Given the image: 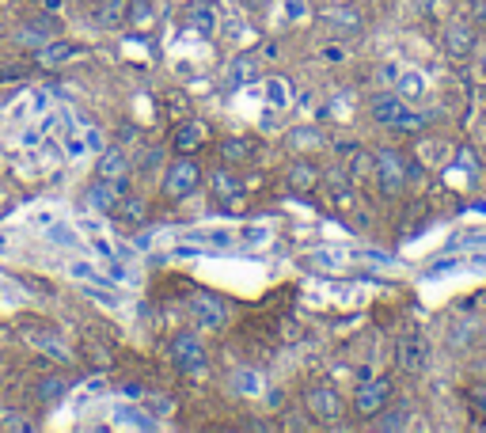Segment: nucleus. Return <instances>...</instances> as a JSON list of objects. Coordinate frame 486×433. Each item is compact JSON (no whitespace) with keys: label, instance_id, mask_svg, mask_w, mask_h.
Segmentation results:
<instances>
[{"label":"nucleus","instance_id":"obj_25","mask_svg":"<svg viewBox=\"0 0 486 433\" xmlns=\"http://www.w3.org/2000/svg\"><path fill=\"white\" fill-rule=\"evenodd\" d=\"M232 384H236V392L243 396H259L263 392V381H259V373H251V369H243L232 376Z\"/></svg>","mask_w":486,"mask_h":433},{"label":"nucleus","instance_id":"obj_10","mask_svg":"<svg viewBox=\"0 0 486 433\" xmlns=\"http://www.w3.org/2000/svg\"><path fill=\"white\" fill-rule=\"evenodd\" d=\"M95 179H107V183H130V156L122 148H103V156L95 164Z\"/></svg>","mask_w":486,"mask_h":433},{"label":"nucleus","instance_id":"obj_29","mask_svg":"<svg viewBox=\"0 0 486 433\" xmlns=\"http://www.w3.org/2000/svg\"><path fill=\"white\" fill-rule=\"evenodd\" d=\"M270 103H274L278 110H281L285 103H289V88H285V80H281V76L270 80Z\"/></svg>","mask_w":486,"mask_h":433},{"label":"nucleus","instance_id":"obj_11","mask_svg":"<svg viewBox=\"0 0 486 433\" xmlns=\"http://www.w3.org/2000/svg\"><path fill=\"white\" fill-rule=\"evenodd\" d=\"M73 58H80V46L61 42V38H50V42H42V46H35V65H42V68H61Z\"/></svg>","mask_w":486,"mask_h":433},{"label":"nucleus","instance_id":"obj_23","mask_svg":"<svg viewBox=\"0 0 486 433\" xmlns=\"http://www.w3.org/2000/svg\"><path fill=\"white\" fill-rule=\"evenodd\" d=\"M395 84H399V95H403V100H422L425 95V80H422V73H414V68H403Z\"/></svg>","mask_w":486,"mask_h":433},{"label":"nucleus","instance_id":"obj_14","mask_svg":"<svg viewBox=\"0 0 486 433\" xmlns=\"http://www.w3.org/2000/svg\"><path fill=\"white\" fill-rule=\"evenodd\" d=\"M53 35H57V16H53V12H42V16H35V23H23L16 31V38L23 42V46L31 42V50L42 46V42H50Z\"/></svg>","mask_w":486,"mask_h":433},{"label":"nucleus","instance_id":"obj_4","mask_svg":"<svg viewBox=\"0 0 486 433\" xmlns=\"http://www.w3.org/2000/svg\"><path fill=\"white\" fill-rule=\"evenodd\" d=\"M373 172H377V183H380V190L388 194V198H395V194L403 190V183H407V164L392 148H380L377 152V156H373Z\"/></svg>","mask_w":486,"mask_h":433},{"label":"nucleus","instance_id":"obj_31","mask_svg":"<svg viewBox=\"0 0 486 433\" xmlns=\"http://www.w3.org/2000/svg\"><path fill=\"white\" fill-rule=\"evenodd\" d=\"M285 16H289V20H304L308 16V0H285Z\"/></svg>","mask_w":486,"mask_h":433},{"label":"nucleus","instance_id":"obj_30","mask_svg":"<svg viewBox=\"0 0 486 433\" xmlns=\"http://www.w3.org/2000/svg\"><path fill=\"white\" fill-rule=\"evenodd\" d=\"M0 429H35V422H31V418H20V411H8L4 418H0Z\"/></svg>","mask_w":486,"mask_h":433},{"label":"nucleus","instance_id":"obj_2","mask_svg":"<svg viewBox=\"0 0 486 433\" xmlns=\"http://www.w3.org/2000/svg\"><path fill=\"white\" fill-rule=\"evenodd\" d=\"M202 187V167L194 156H175L164 167V194L167 198H190V194Z\"/></svg>","mask_w":486,"mask_h":433},{"label":"nucleus","instance_id":"obj_22","mask_svg":"<svg viewBox=\"0 0 486 433\" xmlns=\"http://www.w3.org/2000/svg\"><path fill=\"white\" fill-rule=\"evenodd\" d=\"M95 23L99 27H122L126 23V0H103L95 8Z\"/></svg>","mask_w":486,"mask_h":433},{"label":"nucleus","instance_id":"obj_8","mask_svg":"<svg viewBox=\"0 0 486 433\" xmlns=\"http://www.w3.org/2000/svg\"><path fill=\"white\" fill-rule=\"evenodd\" d=\"M182 23H187L190 31L213 38V35L221 31V12H217L213 0H190V4L182 8Z\"/></svg>","mask_w":486,"mask_h":433},{"label":"nucleus","instance_id":"obj_24","mask_svg":"<svg viewBox=\"0 0 486 433\" xmlns=\"http://www.w3.org/2000/svg\"><path fill=\"white\" fill-rule=\"evenodd\" d=\"M331 202H335L338 209H353V205H357V194H353V187L346 183V175H331Z\"/></svg>","mask_w":486,"mask_h":433},{"label":"nucleus","instance_id":"obj_19","mask_svg":"<svg viewBox=\"0 0 486 433\" xmlns=\"http://www.w3.org/2000/svg\"><path fill=\"white\" fill-rule=\"evenodd\" d=\"M316 187H320V167L308 164V160H296L289 167V190L293 194H308V190H316Z\"/></svg>","mask_w":486,"mask_h":433},{"label":"nucleus","instance_id":"obj_36","mask_svg":"<svg viewBox=\"0 0 486 433\" xmlns=\"http://www.w3.org/2000/svg\"><path fill=\"white\" fill-rule=\"evenodd\" d=\"M335 4H342V0H335Z\"/></svg>","mask_w":486,"mask_h":433},{"label":"nucleus","instance_id":"obj_26","mask_svg":"<svg viewBox=\"0 0 486 433\" xmlns=\"http://www.w3.org/2000/svg\"><path fill=\"white\" fill-rule=\"evenodd\" d=\"M410 407H395V411H388V418H380V429H407L410 426Z\"/></svg>","mask_w":486,"mask_h":433},{"label":"nucleus","instance_id":"obj_21","mask_svg":"<svg viewBox=\"0 0 486 433\" xmlns=\"http://www.w3.org/2000/svg\"><path fill=\"white\" fill-rule=\"evenodd\" d=\"M152 20H156L152 0H126V23H130V27L145 31V27H152Z\"/></svg>","mask_w":486,"mask_h":433},{"label":"nucleus","instance_id":"obj_15","mask_svg":"<svg viewBox=\"0 0 486 433\" xmlns=\"http://www.w3.org/2000/svg\"><path fill=\"white\" fill-rule=\"evenodd\" d=\"M445 50L449 58H467L475 50V27L471 23H449L445 27Z\"/></svg>","mask_w":486,"mask_h":433},{"label":"nucleus","instance_id":"obj_32","mask_svg":"<svg viewBox=\"0 0 486 433\" xmlns=\"http://www.w3.org/2000/svg\"><path fill=\"white\" fill-rule=\"evenodd\" d=\"M42 4H46V12H53V16L61 12V0H42Z\"/></svg>","mask_w":486,"mask_h":433},{"label":"nucleus","instance_id":"obj_34","mask_svg":"<svg viewBox=\"0 0 486 433\" xmlns=\"http://www.w3.org/2000/svg\"><path fill=\"white\" fill-rule=\"evenodd\" d=\"M475 399L482 403V407H486V388H479V392H475Z\"/></svg>","mask_w":486,"mask_h":433},{"label":"nucleus","instance_id":"obj_12","mask_svg":"<svg viewBox=\"0 0 486 433\" xmlns=\"http://www.w3.org/2000/svg\"><path fill=\"white\" fill-rule=\"evenodd\" d=\"M209 190H213V198L224 202V205H232V202H239L243 194H247L243 179L236 172H228V167H217V172L209 175Z\"/></svg>","mask_w":486,"mask_h":433},{"label":"nucleus","instance_id":"obj_35","mask_svg":"<svg viewBox=\"0 0 486 433\" xmlns=\"http://www.w3.org/2000/svg\"><path fill=\"white\" fill-rule=\"evenodd\" d=\"M482 73H486V50H482Z\"/></svg>","mask_w":486,"mask_h":433},{"label":"nucleus","instance_id":"obj_6","mask_svg":"<svg viewBox=\"0 0 486 433\" xmlns=\"http://www.w3.org/2000/svg\"><path fill=\"white\" fill-rule=\"evenodd\" d=\"M190 316H194V324L206 327V331H224V324H228L224 301L217 293H206V289H198L190 297Z\"/></svg>","mask_w":486,"mask_h":433},{"label":"nucleus","instance_id":"obj_18","mask_svg":"<svg viewBox=\"0 0 486 433\" xmlns=\"http://www.w3.org/2000/svg\"><path fill=\"white\" fill-rule=\"evenodd\" d=\"M399 369L403 373H422L425 369V342L418 334H410V339L399 342Z\"/></svg>","mask_w":486,"mask_h":433},{"label":"nucleus","instance_id":"obj_1","mask_svg":"<svg viewBox=\"0 0 486 433\" xmlns=\"http://www.w3.org/2000/svg\"><path fill=\"white\" fill-rule=\"evenodd\" d=\"M369 110H373V118H377L380 125H392V130H399V133H414V130H422V125H425L422 110H410L403 95H395V92L373 95Z\"/></svg>","mask_w":486,"mask_h":433},{"label":"nucleus","instance_id":"obj_20","mask_svg":"<svg viewBox=\"0 0 486 433\" xmlns=\"http://www.w3.org/2000/svg\"><path fill=\"white\" fill-rule=\"evenodd\" d=\"M221 148V160L232 167V164H247L255 156V145L247 141V137H224V141L217 145Z\"/></svg>","mask_w":486,"mask_h":433},{"label":"nucleus","instance_id":"obj_5","mask_svg":"<svg viewBox=\"0 0 486 433\" xmlns=\"http://www.w3.org/2000/svg\"><path fill=\"white\" fill-rule=\"evenodd\" d=\"M209 141H213L209 125L198 118H182L175 130H171V152H175V156H194V152H202Z\"/></svg>","mask_w":486,"mask_h":433},{"label":"nucleus","instance_id":"obj_7","mask_svg":"<svg viewBox=\"0 0 486 433\" xmlns=\"http://www.w3.org/2000/svg\"><path fill=\"white\" fill-rule=\"evenodd\" d=\"M304 407L312 418H320V422H338L342 418V396L335 392V388L327 384H316L304 392Z\"/></svg>","mask_w":486,"mask_h":433},{"label":"nucleus","instance_id":"obj_9","mask_svg":"<svg viewBox=\"0 0 486 433\" xmlns=\"http://www.w3.org/2000/svg\"><path fill=\"white\" fill-rule=\"evenodd\" d=\"M388 399H392V381H384V376H377V381H369V384L357 388L353 407H357V414L373 418V414H380L384 407H388Z\"/></svg>","mask_w":486,"mask_h":433},{"label":"nucleus","instance_id":"obj_27","mask_svg":"<svg viewBox=\"0 0 486 433\" xmlns=\"http://www.w3.org/2000/svg\"><path fill=\"white\" fill-rule=\"evenodd\" d=\"M323 145V133L320 130H293V148H320Z\"/></svg>","mask_w":486,"mask_h":433},{"label":"nucleus","instance_id":"obj_16","mask_svg":"<svg viewBox=\"0 0 486 433\" xmlns=\"http://www.w3.org/2000/svg\"><path fill=\"white\" fill-rule=\"evenodd\" d=\"M323 27L331 35H357L361 31V12H353V8H331L323 16Z\"/></svg>","mask_w":486,"mask_h":433},{"label":"nucleus","instance_id":"obj_33","mask_svg":"<svg viewBox=\"0 0 486 433\" xmlns=\"http://www.w3.org/2000/svg\"><path fill=\"white\" fill-rule=\"evenodd\" d=\"M239 4H243V8H263L266 0H239Z\"/></svg>","mask_w":486,"mask_h":433},{"label":"nucleus","instance_id":"obj_3","mask_svg":"<svg viewBox=\"0 0 486 433\" xmlns=\"http://www.w3.org/2000/svg\"><path fill=\"white\" fill-rule=\"evenodd\" d=\"M171 365H175L182 376H194L206 369V346L198 334H175L171 339Z\"/></svg>","mask_w":486,"mask_h":433},{"label":"nucleus","instance_id":"obj_28","mask_svg":"<svg viewBox=\"0 0 486 433\" xmlns=\"http://www.w3.org/2000/svg\"><path fill=\"white\" fill-rule=\"evenodd\" d=\"M65 388H69L65 376H46V381H42V388H38V396H42V399H57V396H65Z\"/></svg>","mask_w":486,"mask_h":433},{"label":"nucleus","instance_id":"obj_13","mask_svg":"<svg viewBox=\"0 0 486 433\" xmlns=\"http://www.w3.org/2000/svg\"><path fill=\"white\" fill-rule=\"evenodd\" d=\"M122 194H126L122 183H107V179H95V183L88 187V205L99 209V213H114V209H118V202H122Z\"/></svg>","mask_w":486,"mask_h":433},{"label":"nucleus","instance_id":"obj_17","mask_svg":"<svg viewBox=\"0 0 486 433\" xmlns=\"http://www.w3.org/2000/svg\"><path fill=\"white\" fill-rule=\"evenodd\" d=\"M110 217H118L122 225H145V221H149V202L141 198V194H122V202H118V209H114Z\"/></svg>","mask_w":486,"mask_h":433}]
</instances>
